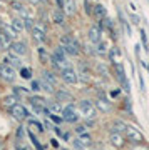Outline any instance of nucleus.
I'll list each match as a JSON object with an SVG mask.
<instances>
[{"label": "nucleus", "mask_w": 149, "mask_h": 150, "mask_svg": "<svg viewBox=\"0 0 149 150\" xmlns=\"http://www.w3.org/2000/svg\"><path fill=\"white\" fill-rule=\"evenodd\" d=\"M77 107H79V110H80V113H82L84 118H92V120H94V118L97 117V108H96V105H94L92 100H87V98L79 100Z\"/></svg>", "instance_id": "nucleus-1"}, {"label": "nucleus", "mask_w": 149, "mask_h": 150, "mask_svg": "<svg viewBox=\"0 0 149 150\" xmlns=\"http://www.w3.org/2000/svg\"><path fill=\"white\" fill-rule=\"evenodd\" d=\"M124 137H126V142H129V144H133V145L144 144V135L141 134V130L133 127V125H128V127H126Z\"/></svg>", "instance_id": "nucleus-2"}, {"label": "nucleus", "mask_w": 149, "mask_h": 150, "mask_svg": "<svg viewBox=\"0 0 149 150\" xmlns=\"http://www.w3.org/2000/svg\"><path fill=\"white\" fill-rule=\"evenodd\" d=\"M17 70L12 67V65L9 64H0V79L2 80L9 82V83H12V82H15L17 79Z\"/></svg>", "instance_id": "nucleus-3"}, {"label": "nucleus", "mask_w": 149, "mask_h": 150, "mask_svg": "<svg viewBox=\"0 0 149 150\" xmlns=\"http://www.w3.org/2000/svg\"><path fill=\"white\" fill-rule=\"evenodd\" d=\"M9 48H10L12 54L19 55V57H25V55H29V45H27L25 40H14Z\"/></svg>", "instance_id": "nucleus-4"}, {"label": "nucleus", "mask_w": 149, "mask_h": 150, "mask_svg": "<svg viewBox=\"0 0 149 150\" xmlns=\"http://www.w3.org/2000/svg\"><path fill=\"white\" fill-rule=\"evenodd\" d=\"M9 112H10V115L15 120H19V122H22V120H25V118H29V110H27L22 103H15V105H12L10 108H9Z\"/></svg>", "instance_id": "nucleus-5"}, {"label": "nucleus", "mask_w": 149, "mask_h": 150, "mask_svg": "<svg viewBox=\"0 0 149 150\" xmlns=\"http://www.w3.org/2000/svg\"><path fill=\"white\" fill-rule=\"evenodd\" d=\"M59 79L64 82V83H67V85H74V83L79 82V80H77V72H75L72 67H67V69L62 70Z\"/></svg>", "instance_id": "nucleus-6"}, {"label": "nucleus", "mask_w": 149, "mask_h": 150, "mask_svg": "<svg viewBox=\"0 0 149 150\" xmlns=\"http://www.w3.org/2000/svg\"><path fill=\"white\" fill-rule=\"evenodd\" d=\"M62 120L67 123H77L79 122V115L75 112V107L70 103L69 107L62 108Z\"/></svg>", "instance_id": "nucleus-7"}, {"label": "nucleus", "mask_w": 149, "mask_h": 150, "mask_svg": "<svg viewBox=\"0 0 149 150\" xmlns=\"http://www.w3.org/2000/svg\"><path fill=\"white\" fill-rule=\"evenodd\" d=\"M87 38H89V42L92 45H96L97 42H101L102 40V27L97 23V25H92L89 28V32H87Z\"/></svg>", "instance_id": "nucleus-8"}, {"label": "nucleus", "mask_w": 149, "mask_h": 150, "mask_svg": "<svg viewBox=\"0 0 149 150\" xmlns=\"http://www.w3.org/2000/svg\"><path fill=\"white\" fill-rule=\"evenodd\" d=\"M50 20H52L55 25H59V27H64L65 25V13H64V10H60V8H54L52 13H50Z\"/></svg>", "instance_id": "nucleus-9"}, {"label": "nucleus", "mask_w": 149, "mask_h": 150, "mask_svg": "<svg viewBox=\"0 0 149 150\" xmlns=\"http://www.w3.org/2000/svg\"><path fill=\"white\" fill-rule=\"evenodd\" d=\"M107 55H109V62H111L112 65L114 64H119L121 62V59H122V50L119 47H109V52H107Z\"/></svg>", "instance_id": "nucleus-10"}, {"label": "nucleus", "mask_w": 149, "mask_h": 150, "mask_svg": "<svg viewBox=\"0 0 149 150\" xmlns=\"http://www.w3.org/2000/svg\"><path fill=\"white\" fill-rule=\"evenodd\" d=\"M54 97H55V100H57V102H74L72 93L67 92V90H64V88L55 90V92H54Z\"/></svg>", "instance_id": "nucleus-11"}, {"label": "nucleus", "mask_w": 149, "mask_h": 150, "mask_svg": "<svg viewBox=\"0 0 149 150\" xmlns=\"http://www.w3.org/2000/svg\"><path fill=\"white\" fill-rule=\"evenodd\" d=\"M4 64L12 65L15 70H20V69H22V60H20V57H19V55H15V54H12V52H10L9 55H5Z\"/></svg>", "instance_id": "nucleus-12"}, {"label": "nucleus", "mask_w": 149, "mask_h": 150, "mask_svg": "<svg viewBox=\"0 0 149 150\" xmlns=\"http://www.w3.org/2000/svg\"><path fill=\"white\" fill-rule=\"evenodd\" d=\"M40 79L47 80L49 83H52V85H55V83L59 82V75H57V72L52 70V69H44L42 70V77H40Z\"/></svg>", "instance_id": "nucleus-13"}, {"label": "nucleus", "mask_w": 149, "mask_h": 150, "mask_svg": "<svg viewBox=\"0 0 149 150\" xmlns=\"http://www.w3.org/2000/svg\"><path fill=\"white\" fill-rule=\"evenodd\" d=\"M12 42H14V40L10 38V35L7 33V30L4 28V25H2V27H0V48H2V50H7V48L10 47Z\"/></svg>", "instance_id": "nucleus-14"}, {"label": "nucleus", "mask_w": 149, "mask_h": 150, "mask_svg": "<svg viewBox=\"0 0 149 150\" xmlns=\"http://www.w3.org/2000/svg\"><path fill=\"white\" fill-rule=\"evenodd\" d=\"M109 142H111L116 149H122L124 144H126V137H124L122 134H114V132H111V135H109Z\"/></svg>", "instance_id": "nucleus-15"}, {"label": "nucleus", "mask_w": 149, "mask_h": 150, "mask_svg": "<svg viewBox=\"0 0 149 150\" xmlns=\"http://www.w3.org/2000/svg\"><path fill=\"white\" fill-rule=\"evenodd\" d=\"M92 17H94L97 22L104 20V18L107 17V10L104 8V5H101V4H96V5L92 7Z\"/></svg>", "instance_id": "nucleus-16"}, {"label": "nucleus", "mask_w": 149, "mask_h": 150, "mask_svg": "<svg viewBox=\"0 0 149 150\" xmlns=\"http://www.w3.org/2000/svg\"><path fill=\"white\" fill-rule=\"evenodd\" d=\"M30 35H32V40L35 43H39V45H44V43L47 42V33L40 32L37 28H32V30H30Z\"/></svg>", "instance_id": "nucleus-17"}, {"label": "nucleus", "mask_w": 149, "mask_h": 150, "mask_svg": "<svg viewBox=\"0 0 149 150\" xmlns=\"http://www.w3.org/2000/svg\"><path fill=\"white\" fill-rule=\"evenodd\" d=\"M65 15H74L77 12V5H75V0H64V7H62Z\"/></svg>", "instance_id": "nucleus-18"}, {"label": "nucleus", "mask_w": 149, "mask_h": 150, "mask_svg": "<svg viewBox=\"0 0 149 150\" xmlns=\"http://www.w3.org/2000/svg\"><path fill=\"white\" fill-rule=\"evenodd\" d=\"M37 55L39 59H40V64H49V60H50V55H49L47 48H45V45H39L37 47Z\"/></svg>", "instance_id": "nucleus-19"}, {"label": "nucleus", "mask_w": 149, "mask_h": 150, "mask_svg": "<svg viewBox=\"0 0 149 150\" xmlns=\"http://www.w3.org/2000/svg\"><path fill=\"white\" fill-rule=\"evenodd\" d=\"M94 47H96V55H107V52H109V43L106 40L97 42Z\"/></svg>", "instance_id": "nucleus-20"}, {"label": "nucleus", "mask_w": 149, "mask_h": 150, "mask_svg": "<svg viewBox=\"0 0 149 150\" xmlns=\"http://www.w3.org/2000/svg\"><path fill=\"white\" fill-rule=\"evenodd\" d=\"M9 25H10V27L14 28L15 32H19V33H20L22 30H25V28H24V20H22L20 17H15V18H12Z\"/></svg>", "instance_id": "nucleus-21"}, {"label": "nucleus", "mask_w": 149, "mask_h": 150, "mask_svg": "<svg viewBox=\"0 0 149 150\" xmlns=\"http://www.w3.org/2000/svg\"><path fill=\"white\" fill-rule=\"evenodd\" d=\"M126 123L122 122V120H116V122L112 123L111 127V132H114V134H124V130H126Z\"/></svg>", "instance_id": "nucleus-22"}, {"label": "nucleus", "mask_w": 149, "mask_h": 150, "mask_svg": "<svg viewBox=\"0 0 149 150\" xmlns=\"http://www.w3.org/2000/svg\"><path fill=\"white\" fill-rule=\"evenodd\" d=\"M40 90H44L45 93H49V95H54V92H55V88L54 87L55 85H52V83H49L47 80H44V79H40Z\"/></svg>", "instance_id": "nucleus-23"}, {"label": "nucleus", "mask_w": 149, "mask_h": 150, "mask_svg": "<svg viewBox=\"0 0 149 150\" xmlns=\"http://www.w3.org/2000/svg\"><path fill=\"white\" fill-rule=\"evenodd\" d=\"M19 75H20L24 80H30L34 75V70L30 69V67H22L20 70H19Z\"/></svg>", "instance_id": "nucleus-24"}, {"label": "nucleus", "mask_w": 149, "mask_h": 150, "mask_svg": "<svg viewBox=\"0 0 149 150\" xmlns=\"http://www.w3.org/2000/svg\"><path fill=\"white\" fill-rule=\"evenodd\" d=\"M45 102H47V100L40 95H29V103H30L32 107L34 105H44Z\"/></svg>", "instance_id": "nucleus-25"}, {"label": "nucleus", "mask_w": 149, "mask_h": 150, "mask_svg": "<svg viewBox=\"0 0 149 150\" xmlns=\"http://www.w3.org/2000/svg\"><path fill=\"white\" fill-rule=\"evenodd\" d=\"M12 93L17 97V98H20L22 95H30V90L29 88H25V87H14V90H12Z\"/></svg>", "instance_id": "nucleus-26"}, {"label": "nucleus", "mask_w": 149, "mask_h": 150, "mask_svg": "<svg viewBox=\"0 0 149 150\" xmlns=\"http://www.w3.org/2000/svg\"><path fill=\"white\" fill-rule=\"evenodd\" d=\"M45 107H47L52 113H62V107H60V103H59L57 100H54V102H47Z\"/></svg>", "instance_id": "nucleus-27"}, {"label": "nucleus", "mask_w": 149, "mask_h": 150, "mask_svg": "<svg viewBox=\"0 0 149 150\" xmlns=\"http://www.w3.org/2000/svg\"><path fill=\"white\" fill-rule=\"evenodd\" d=\"M96 70L102 75V77H109V67H107L104 62H99V64H96Z\"/></svg>", "instance_id": "nucleus-28"}, {"label": "nucleus", "mask_w": 149, "mask_h": 150, "mask_svg": "<svg viewBox=\"0 0 149 150\" xmlns=\"http://www.w3.org/2000/svg\"><path fill=\"white\" fill-rule=\"evenodd\" d=\"M139 33H141V42H143L144 52H148V54H149V42H148V33H146V30H144V28H141V30H139Z\"/></svg>", "instance_id": "nucleus-29"}, {"label": "nucleus", "mask_w": 149, "mask_h": 150, "mask_svg": "<svg viewBox=\"0 0 149 150\" xmlns=\"http://www.w3.org/2000/svg\"><path fill=\"white\" fill-rule=\"evenodd\" d=\"M22 20H24V28H25V30H32V28H34L35 20H34L32 17H24Z\"/></svg>", "instance_id": "nucleus-30"}, {"label": "nucleus", "mask_w": 149, "mask_h": 150, "mask_svg": "<svg viewBox=\"0 0 149 150\" xmlns=\"http://www.w3.org/2000/svg\"><path fill=\"white\" fill-rule=\"evenodd\" d=\"M27 134H29V139L32 140V144H34V147H35V149H37V150H44V149H42V145H40V142H39V140H37V137L34 135V132H32V130H29Z\"/></svg>", "instance_id": "nucleus-31"}, {"label": "nucleus", "mask_w": 149, "mask_h": 150, "mask_svg": "<svg viewBox=\"0 0 149 150\" xmlns=\"http://www.w3.org/2000/svg\"><path fill=\"white\" fill-rule=\"evenodd\" d=\"M17 102H19V98H17V97H15V95H14V93H12V95H10V97H7L5 100H4V105H7V107L10 108V107H12V105H15V103H17Z\"/></svg>", "instance_id": "nucleus-32"}, {"label": "nucleus", "mask_w": 149, "mask_h": 150, "mask_svg": "<svg viewBox=\"0 0 149 150\" xmlns=\"http://www.w3.org/2000/svg\"><path fill=\"white\" fill-rule=\"evenodd\" d=\"M29 127H35L39 132H44V123L37 122V120H29Z\"/></svg>", "instance_id": "nucleus-33"}, {"label": "nucleus", "mask_w": 149, "mask_h": 150, "mask_svg": "<svg viewBox=\"0 0 149 150\" xmlns=\"http://www.w3.org/2000/svg\"><path fill=\"white\" fill-rule=\"evenodd\" d=\"M92 7L94 5H91L89 0H84V12L87 13V15H92Z\"/></svg>", "instance_id": "nucleus-34"}, {"label": "nucleus", "mask_w": 149, "mask_h": 150, "mask_svg": "<svg viewBox=\"0 0 149 150\" xmlns=\"http://www.w3.org/2000/svg\"><path fill=\"white\" fill-rule=\"evenodd\" d=\"M72 145H74L75 150H84V149H85V144H82L79 139H75L74 142H72Z\"/></svg>", "instance_id": "nucleus-35"}, {"label": "nucleus", "mask_w": 149, "mask_h": 150, "mask_svg": "<svg viewBox=\"0 0 149 150\" xmlns=\"http://www.w3.org/2000/svg\"><path fill=\"white\" fill-rule=\"evenodd\" d=\"M30 90H32V92H40V82H39V80H32V83H30Z\"/></svg>", "instance_id": "nucleus-36"}, {"label": "nucleus", "mask_w": 149, "mask_h": 150, "mask_svg": "<svg viewBox=\"0 0 149 150\" xmlns=\"http://www.w3.org/2000/svg\"><path fill=\"white\" fill-rule=\"evenodd\" d=\"M131 150H149L148 145H144V144H138V145H133V149Z\"/></svg>", "instance_id": "nucleus-37"}, {"label": "nucleus", "mask_w": 149, "mask_h": 150, "mask_svg": "<svg viewBox=\"0 0 149 150\" xmlns=\"http://www.w3.org/2000/svg\"><path fill=\"white\" fill-rule=\"evenodd\" d=\"M85 130H87V127H85L84 123H82V125H79V127H77V129H75V132H77V134H85Z\"/></svg>", "instance_id": "nucleus-38"}, {"label": "nucleus", "mask_w": 149, "mask_h": 150, "mask_svg": "<svg viewBox=\"0 0 149 150\" xmlns=\"http://www.w3.org/2000/svg\"><path fill=\"white\" fill-rule=\"evenodd\" d=\"M50 120H52V122H55V123H60L62 122V117H57V115H55V113H52V115H50Z\"/></svg>", "instance_id": "nucleus-39"}, {"label": "nucleus", "mask_w": 149, "mask_h": 150, "mask_svg": "<svg viewBox=\"0 0 149 150\" xmlns=\"http://www.w3.org/2000/svg\"><path fill=\"white\" fill-rule=\"evenodd\" d=\"M131 22H133L134 25H139V17L138 15H131Z\"/></svg>", "instance_id": "nucleus-40"}, {"label": "nucleus", "mask_w": 149, "mask_h": 150, "mask_svg": "<svg viewBox=\"0 0 149 150\" xmlns=\"http://www.w3.org/2000/svg\"><path fill=\"white\" fill-rule=\"evenodd\" d=\"M55 4H57V8L62 10V7H64V0H55Z\"/></svg>", "instance_id": "nucleus-41"}, {"label": "nucleus", "mask_w": 149, "mask_h": 150, "mask_svg": "<svg viewBox=\"0 0 149 150\" xmlns=\"http://www.w3.org/2000/svg\"><path fill=\"white\" fill-rule=\"evenodd\" d=\"M50 145H52V147H55V149H57V147H59V142H57V140H55V139H52V140H50Z\"/></svg>", "instance_id": "nucleus-42"}, {"label": "nucleus", "mask_w": 149, "mask_h": 150, "mask_svg": "<svg viewBox=\"0 0 149 150\" xmlns=\"http://www.w3.org/2000/svg\"><path fill=\"white\" fill-rule=\"evenodd\" d=\"M22 2H24V4H25V2H30V4H39L37 0H22Z\"/></svg>", "instance_id": "nucleus-43"}, {"label": "nucleus", "mask_w": 149, "mask_h": 150, "mask_svg": "<svg viewBox=\"0 0 149 150\" xmlns=\"http://www.w3.org/2000/svg\"><path fill=\"white\" fill-rule=\"evenodd\" d=\"M62 137H64V140H69V139H70L69 134H62Z\"/></svg>", "instance_id": "nucleus-44"}, {"label": "nucleus", "mask_w": 149, "mask_h": 150, "mask_svg": "<svg viewBox=\"0 0 149 150\" xmlns=\"http://www.w3.org/2000/svg\"><path fill=\"white\" fill-rule=\"evenodd\" d=\"M111 95H112V97H117V95H119V90H114V92L111 93Z\"/></svg>", "instance_id": "nucleus-45"}, {"label": "nucleus", "mask_w": 149, "mask_h": 150, "mask_svg": "<svg viewBox=\"0 0 149 150\" xmlns=\"http://www.w3.org/2000/svg\"><path fill=\"white\" fill-rule=\"evenodd\" d=\"M39 4H49V0H37Z\"/></svg>", "instance_id": "nucleus-46"}, {"label": "nucleus", "mask_w": 149, "mask_h": 150, "mask_svg": "<svg viewBox=\"0 0 149 150\" xmlns=\"http://www.w3.org/2000/svg\"><path fill=\"white\" fill-rule=\"evenodd\" d=\"M0 150H4V142H0Z\"/></svg>", "instance_id": "nucleus-47"}, {"label": "nucleus", "mask_w": 149, "mask_h": 150, "mask_svg": "<svg viewBox=\"0 0 149 150\" xmlns=\"http://www.w3.org/2000/svg\"><path fill=\"white\" fill-rule=\"evenodd\" d=\"M2 25H4V22H2V17H0V27H2Z\"/></svg>", "instance_id": "nucleus-48"}, {"label": "nucleus", "mask_w": 149, "mask_h": 150, "mask_svg": "<svg viewBox=\"0 0 149 150\" xmlns=\"http://www.w3.org/2000/svg\"><path fill=\"white\" fill-rule=\"evenodd\" d=\"M20 150H27V149H20Z\"/></svg>", "instance_id": "nucleus-49"}, {"label": "nucleus", "mask_w": 149, "mask_h": 150, "mask_svg": "<svg viewBox=\"0 0 149 150\" xmlns=\"http://www.w3.org/2000/svg\"><path fill=\"white\" fill-rule=\"evenodd\" d=\"M0 52H2V48H0Z\"/></svg>", "instance_id": "nucleus-50"}, {"label": "nucleus", "mask_w": 149, "mask_h": 150, "mask_svg": "<svg viewBox=\"0 0 149 150\" xmlns=\"http://www.w3.org/2000/svg\"><path fill=\"white\" fill-rule=\"evenodd\" d=\"M0 82H2V79H0Z\"/></svg>", "instance_id": "nucleus-51"}, {"label": "nucleus", "mask_w": 149, "mask_h": 150, "mask_svg": "<svg viewBox=\"0 0 149 150\" xmlns=\"http://www.w3.org/2000/svg\"><path fill=\"white\" fill-rule=\"evenodd\" d=\"M148 4H149V0H148Z\"/></svg>", "instance_id": "nucleus-52"}]
</instances>
